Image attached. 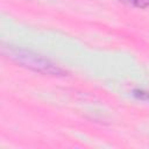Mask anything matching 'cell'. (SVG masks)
Returning <instances> with one entry per match:
<instances>
[{
    "label": "cell",
    "instance_id": "cell-1",
    "mask_svg": "<svg viewBox=\"0 0 149 149\" xmlns=\"http://www.w3.org/2000/svg\"><path fill=\"white\" fill-rule=\"evenodd\" d=\"M3 52L10 59H13L15 63H17L27 69H30L33 71L41 72L44 74H51V76H63L64 74V71L61 68H58L56 64H54L51 61L43 57L42 55L30 51V50L8 47L7 51L3 50Z\"/></svg>",
    "mask_w": 149,
    "mask_h": 149
},
{
    "label": "cell",
    "instance_id": "cell-2",
    "mask_svg": "<svg viewBox=\"0 0 149 149\" xmlns=\"http://www.w3.org/2000/svg\"><path fill=\"white\" fill-rule=\"evenodd\" d=\"M134 6L139 8H147L149 7V0H132Z\"/></svg>",
    "mask_w": 149,
    "mask_h": 149
},
{
    "label": "cell",
    "instance_id": "cell-3",
    "mask_svg": "<svg viewBox=\"0 0 149 149\" xmlns=\"http://www.w3.org/2000/svg\"><path fill=\"white\" fill-rule=\"evenodd\" d=\"M134 94L140 99H149V92L146 91H134Z\"/></svg>",
    "mask_w": 149,
    "mask_h": 149
}]
</instances>
